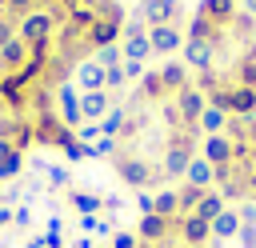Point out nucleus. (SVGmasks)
I'll use <instances>...</instances> for the list:
<instances>
[{
    "mask_svg": "<svg viewBox=\"0 0 256 248\" xmlns=\"http://www.w3.org/2000/svg\"><path fill=\"white\" fill-rule=\"evenodd\" d=\"M52 36H56V20H52L48 8H36V12H28V16L16 20V40H24L28 48H32V44H44V40H52Z\"/></svg>",
    "mask_w": 256,
    "mask_h": 248,
    "instance_id": "1",
    "label": "nucleus"
},
{
    "mask_svg": "<svg viewBox=\"0 0 256 248\" xmlns=\"http://www.w3.org/2000/svg\"><path fill=\"white\" fill-rule=\"evenodd\" d=\"M148 44H152V56H172L184 48V32L176 24H156L148 28Z\"/></svg>",
    "mask_w": 256,
    "mask_h": 248,
    "instance_id": "2",
    "label": "nucleus"
},
{
    "mask_svg": "<svg viewBox=\"0 0 256 248\" xmlns=\"http://www.w3.org/2000/svg\"><path fill=\"white\" fill-rule=\"evenodd\" d=\"M180 52H184V68H192L196 76L216 68V52H212V44H204V40H184Z\"/></svg>",
    "mask_w": 256,
    "mask_h": 248,
    "instance_id": "3",
    "label": "nucleus"
},
{
    "mask_svg": "<svg viewBox=\"0 0 256 248\" xmlns=\"http://www.w3.org/2000/svg\"><path fill=\"white\" fill-rule=\"evenodd\" d=\"M176 108H180V116L188 120V124H200V116H204V108H208V96L196 88V84H188V88H180L176 96Z\"/></svg>",
    "mask_w": 256,
    "mask_h": 248,
    "instance_id": "4",
    "label": "nucleus"
},
{
    "mask_svg": "<svg viewBox=\"0 0 256 248\" xmlns=\"http://www.w3.org/2000/svg\"><path fill=\"white\" fill-rule=\"evenodd\" d=\"M56 112H60L64 128H72V132L84 124V116H80V96L72 92V84H60V88H56Z\"/></svg>",
    "mask_w": 256,
    "mask_h": 248,
    "instance_id": "5",
    "label": "nucleus"
},
{
    "mask_svg": "<svg viewBox=\"0 0 256 248\" xmlns=\"http://www.w3.org/2000/svg\"><path fill=\"white\" fill-rule=\"evenodd\" d=\"M108 112H112V96L104 88L100 92H80V116H84V124H100Z\"/></svg>",
    "mask_w": 256,
    "mask_h": 248,
    "instance_id": "6",
    "label": "nucleus"
},
{
    "mask_svg": "<svg viewBox=\"0 0 256 248\" xmlns=\"http://www.w3.org/2000/svg\"><path fill=\"white\" fill-rule=\"evenodd\" d=\"M196 12H204L212 24L228 28V24L236 20V12H240V0H200V8H196Z\"/></svg>",
    "mask_w": 256,
    "mask_h": 248,
    "instance_id": "7",
    "label": "nucleus"
},
{
    "mask_svg": "<svg viewBox=\"0 0 256 248\" xmlns=\"http://www.w3.org/2000/svg\"><path fill=\"white\" fill-rule=\"evenodd\" d=\"M228 116H256V88L232 84L228 88Z\"/></svg>",
    "mask_w": 256,
    "mask_h": 248,
    "instance_id": "8",
    "label": "nucleus"
},
{
    "mask_svg": "<svg viewBox=\"0 0 256 248\" xmlns=\"http://www.w3.org/2000/svg\"><path fill=\"white\" fill-rule=\"evenodd\" d=\"M120 28H124V24H116V20H96V24L88 28V48H108V44H120Z\"/></svg>",
    "mask_w": 256,
    "mask_h": 248,
    "instance_id": "9",
    "label": "nucleus"
},
{
    "mask_svg": "<svg viewBox=\"0 0 256 248\" xmlns=\"http://www.w3.org/2000/svg\"><path fill=\"white\" fill-rule=\"evenodd\" d=\"M76 84H80L84 92H100V88H104V68H100L92 56L80 60V64H76Z\"/></svg>",
    "mask_w": 256,
    "mask_h": 248,
    "instance_id": "10",
    "label": "nucleus"
},
{
    "mask_svg": "<svg viewBox=\"0 0 256 248\" xmlns=\"http://www.w3.org/2000/svg\"><path fill=\"white\" fill-rule=\"evenodd\" d=\"M28 64V44L24 40H8L0 48V72H20Z\"/></svg>",
    "mask_w": 256,
    "mask_h": 248,
    "instance_id": "11",
    "label": "nucleus"
},
{
    "mask_svg": "<svg viewBox=\"0 0 256 248\" xmlns=\"http://www.w3.org/2000/svg\"><path fill=\"white\" fill-rule=\"evenodd\" d=\"M160 80H164V88H168V96H176L180 88H188V84H192V76H188V68H184V64H176V60H168V64H160Z\"/></svg>",
    "mask_w": 256,
    "mask_h": 248,
    "instance_id": "12",
    "label": "nucleus"
},
{
    "mask_svg": "<svg viewBox=\"0 0 256 248\" xmlns=\"http://www.w3.org/2000/svg\"><path fill=\"white\" fill-rule=\"evenodd\" d=\"M232 236H240V212L236 208H224L216 220H212V240H232Z\"/></svg>",
    "mask_w": 256,
    "mask_h": 248,
    "instance_id": "13",
    "label": "nucleus"
},
{
    "mask_svg": "<svg viewBox=\"0 0 256 248\" xmlns=\"http://www.w3.org/2000/svg\"><path fill=\"white\" fill-rule=\"evenodd\" d=\"M236 84L244 88H256V40L244 48V56L236 60Z\"/></svg>",
    "mask_w": 256,
    "mask_h": 248,
    "instance_id": "14",
    "label": "nucleus"
},
{
    "mask_svg": "<svg viewBox=\"0 0 256 248\" xmlns=\"http://www.w3.org/2000/svg\"><path fill=\"white\" fill-rule=\"evenodd\" d=\"M184 184H196V188H212V164H208L204 156H196V160L188 164V172H184Z\"/></svg>",
    "mask_w": 256,
    "mask_h": 248,
    "instance_id": "15",
    "label": "nucleus"
},
{
    "mask_svg": "<svg viewBox=\"0 0 256 248\" xmlns=\"http://www.w3.org/2000/svg\"><path fill=\"white\" fill-rule=\"evenodd\" d=\"M120 52H124V60L144 64L152 56V44H148V36H132V40H120Z\"/></svg>",
    "mask_w": 256,
    "mask_h": 248,
    "instance_id": "16",
    "label": "nucleus"
},
{
    "mask_svg": "<svg viewBox=\"0 0 256 248\" xmlns=\"http://www.w3.org/2000/svg\"><path fill=\"white\" fill-rule=\"evenodd\" d=\"M120 128H124V108H120V104H112V112L100 120V136L116 140V136H120Z\"/></svg>",
    "mask_w": 256,
    "mask_h": 248,
    "instance_id": "17",
    "label": "nucleus"
},
{
    "mask_svg": "<svg viewBox=\"0 0 256 248\" xmlns=\"http://www.w3.org/2000/svg\"><path fill=\"white\" fill-rule=\"evenodd\" d=\"M128 84V76H124V60L120 64H112V68H104V92L112 96V92H120Z\"/></svg>",
    "mask_w": 256,
    "mask_h": 248,
    "instance_id": "18",
    "label": "nucleus"
},
{
    "mask_svg": "<svg viewBox=\"0 0 256 248\" xmlns=\"http://www.w3.org/2000/svg\"><path fill=\"white\" fill-rule=\"evenodd\" d=\"M92 60H96L100 68H112V64L124 60V52H120V44H108V48H92Z\"/></svg>",
    "mask_w": 256,
    "mask_h": 248,
    "instance_id": "19",
    "label": "nucleus"
},
{
    "mask_svg": "<svg viewBox=\"0 0 256 248\" xmlns=\"http://www.w3.org/2000/svg\"><path fill=\"white\" fill-rule=\"evenodd\" d=\"M72 204H76L84 216H92V212H100V208H104V200H100V196H88V192H76V196H72Z\"/></svg>",
    "mask_w": 256,
    "mask_h": 248,
    "instance_id": "20",
    "label": "nucleus"
},
{
    "mask_svg": "<svg viewBox=\"0 0 256 248\" xmlns=\"http://www.w3.org/2000/svg\"><path fill=\"white\" fill-rule=\"evenodd\" d=\"M4 8H8V16H28V12H36L40 8V0H4Z\"/></svg>",
    "mask_w": 256,
    "mask_h": 248,
    "instance_id": "21",
    "label": "nucleus"
},
{
    "mask_svg": "<svg viewBox=\"0 0 256 248\" xmlns=\"http://www.w3.org/2000/svg\"><path fill=\"white\" fill-rule=\"evenodd\" d=\"M252 28H256V20H252V16H248V12H236V20H232V24H228V32H236V36H240V40H244V36H248V32H252Z\"/></svg>",
    "mask_w": 256,
    "mask_h": 248,
    "instance_id": "22",
    "label": "nucleus"
},
{
    "mask_svg": "<svg viewBox=\"0 0 256 248\" xmlns=\"http://www.w3.org/2000/svg\"><path fill=\"white\" fill-rule=\"evenodd\" d=\"M8 40H16V16H4V20H0V48H4Z\"/></svg>",
    "mask_w": 256,
    "mask_h": 248,
    "instance_id": "23",
    "label": "nucleus"
},
{
    "mask_svg": "<svg viewBox=\"0 0 256 248\" xmlns=\"http://www.w3.org/2000/svg\"><path fill=\"white\" fill-rule=\"evenodd\" d=\"M112 248H136V236L132 232H116L112 236Z\"/></svg>",
    "mask_w": 256,
    "mask_h": 248,
    "instance_id": "24",
    "label": "nucleus"
},
{
    "mask_svg": "<svg viewBox=\"0 0 256 248\" xmlns=\"http://www.w3.org/2000/svg\"><path fill=\"white\" fill-rule=\"evenodd\" d=\"M124 76H128V80H140V76H144V64H136V60H124Z\"/></svg>",
    "mask_w": 256,
    "mask_h": 248,
    "instance_id": "25",
    "label": "nucleus"
},
{
    "mask_svg": "<svg viewBox=\"0 0 256 248\" xmlns=\"http://www.w3.org/2000/svg\"><path fill=\"white\" fill-rule=\"evenodd\" d=\"M152 200H156L152 192H140V196H136V208H140V212L148 216V212H152Z\"/></svg>",
    "mask_w": 256,
    "mask_h": 248,
    "instance_id": "26",
    "label": "nucleus"
},
{
    "mask_svg": "<svg viewBox=\"0 0 256 248\" xmlns=\"http://www.w3.org/2000/svg\"><path fill=\"white\" fill-rule=\"evenodd\" d=\"M240 12H248V16L256 20V0H240Z\"/></svg>",
    "mask_w": 256,
    "mask_h": 248,
    "instance_id": "27",
    "label": "nucleus"
},
{
    "mask_svg": "<svg viewBox=\"0 0 256 248\" xmlns=\"http://www.w3.org/2000/svg\"><path fill=\"white\" fill-rule=\"evenodd\" d=\"M8 220H16V216H12L8 208H0V224H8Z\"/></svg>",
    "mask_w": 256,
    "mask_h": 248,
    "instance_id": "28",
    "label": "nucleus"
},
{
    "mask_svg": "<svg viewBox=\"0 0 256 248\" xmlns=\"http://www.w3.org/2000/svg\"><path fill=\"white\" fill-rule=\"evenodd\" d=\"M160 4H168V8H180V0H160Z\"/></svg>",
    "mask_w": 256,
    "mask_h": 248,
    "instance_id": "29",
    "label": "nucleus"
},
{
    "mask_svg": "<svg viewBox=\"0 0 256 248\" xmlns=\"http://www.w3.org/2000/svg\"><path fill=\"white\" fill-rule=\"evenodd\" d=\"M28 248H44V240H32V244H28Z\"/></svg>",
    "mask_w": 256,
    "mask_h": 248,
    "instance_id": "30",
    "label": "nucleus"
},
{
    "mask_svg": "<svg viewBox=\"0 0 256 248\" xmlns=\"http://www.w3.org/2000/svg\"><path fill=\"white\" fill-rule=\"evenodd\" d=\"M0 116H4V112H0Z\"/></svg>",
    "mask_w": 256,
    "mask_h": 248,
    "instance_id": "31",
    "label": "nucleus"
}]
</instances>
